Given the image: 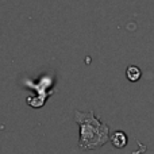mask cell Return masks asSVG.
<instances>
[{"label": "cell", "mask_w": 154, "mask_h": 154, "mask_svg": "<svg viewBox=\"0 0 154 154\" xmlns=\"http://www.w3.org/2000/svg\"><path fill=\"white\" fill-rule=\"evenodd\" d=\"M126 76H127V79L130 80V81L135 82V81H138V80L141 79L142 72H141V69H139L138 66H134V65H131V66H128L127 70H126Z\"/></svg>", "instance_id": "3957f363"}, {"label": "cell", "mask_w": 154, "mask_h": 154, "mask_svg": "<svg viewBox=\"0 0 154 154\" xmlns=\"http://www.w3.org/2000/svg\"><path fill=\"white\" fill-rule=\"evenodd\" d=\"M109 141H111V143L114 145V147L122 149V147H125L126 145H127L128 139H127V135H126L122 130H118L109 137Z\"/></svg>", "instance_id": "7a4b0ae2"}, {"label": "cell", "mask_w": 154, "mask_h": 154, "mask_svg": "<svg viewBox=\"0 0 154 154\" xmlns=\"http://www.w3.org/2000/svg\"><path fill=\"white\" fill-rule=\"evenodd\" d=\"M75 120L80 127L79 146L81 150H97L108 142L109 127L103 123L93 111H76Z\"/></svg>", "instance_id": "6da1fadb"}]
</instances>
